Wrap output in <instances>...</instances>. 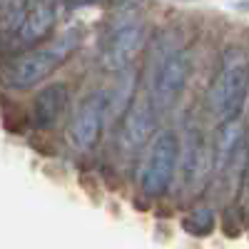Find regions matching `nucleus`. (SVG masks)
<instances>
[{"instance_id":"423d86ee","label":"nucleus","mask_w":249,"mask_h":249,"mask_svg":"<svg viewBox=\"0 0 249 249\" xmlns=\"http://www.w3.org/2000/svg\"><path fill=\"white\" fill-rule=\"evenodd\" d=\"M107 120V92H90L77 105V112L70 122V140L80 150H90L97 142L102 124Z\"/></svg>"},{"instance_id":"ddd939ff","label":"nucleus","mask_w":249,"mask_h":249,"mask_svg":"<svg viewBox=\"0 0 249 249\" xmlns=\"http://www.w3.org/2000/svg\"><path fill=\"white\" fill-rule=\"evenodd\" d=\"M80 3H100V0H80Z\"/></svg>"},{"instance_id":"20e7f679","label":"nucleus","mask_w":249,"mask_h":249,"mask_svg":"<svg viewBox=\"0 0 249 249\" xmlns=\"http://www.w3.org/2000/svg\"><path fill=\"white\" fill-rule=\"evenodd\" d=\"M190 72H192V57L184 50L170 53L160 62L155 80H152V107H155V112L170 110L179 100L187 80H190Z\"/></svg>"},{"instance_id":"f257e3e1","label":"nucleus","mask_w":249,"mask_h":249,"mask_svg":"<svg viewBox=\"0 0 249 249\" xmlns=\"http://www.w3.org/2000/svg\"><path fill=\"white\" fill-rule=\"evenodd\" d=\"M249 97V55L239 48H230L222 55L219 72L212 80L207 105L217 122L239 120Z\"/></svg>"},{"instance_id":"9d476101","label":"nucleus","mask_w":249,"mask_h":249,"mask_svg":"<svg viewBox=\"0 0 249 249\" xmlns=\"http://www.w3.org/2000/svg\"><path fill=\"white\" fill-rule=\"evenodd\" d=\"M132 82H135L132 72L124 70V75L117 80L112 95H107V115L110 117H122L130 110V105H132Z\"/></svg>"},{"instance_id":"39448f33","label":"nucleus","mask_w":249,"mask_h":249,"mask_svg":"<svg viewBox=\"0 0 249 249\" xmlns=\"http://www.w3.org/2000/svg\"><path fill=\"white\" fill-rule=\"evenodd\" d=\"M144 45V25L137 18H124L110 30L102 48V65L107 70H127Z\"/></svg>"},{"instance_id":"1a4fd4ad","label":"nucleus","mask_w":249,"mask_h":249,"mask_svg":"<svg viewBox=\"0 0 249 249\" xmlns=\"http://www.w3.org/2000/svg\"><path fill=\"white\" fill-rule=\"evenodd\" d=\"M70 102V90L65 82H55V85H48L43 88L37 95H35V102H33V122L35 127L40 130H48L60 120V115L65 112Z\"/></svg>"},{"instance_id":"7ed1b4c3","label":"nucleus","mask_w":249,"mask_h":249,"mask_svg":"<svg viewBox=\"0 0 249 249\" xmlns=\"http://www.w3.org/2000/svg\"><path fill=\"white\" fill-rule=\"evenodd\" d=\"M179 162V142L175 132H160L142 164L140 187L147 197H160L170 190L175 170Z\"/></svg>"},{"instance_id":"f03ea898","label":"nucleus","mask_w":249,"mask_h":249,"mask_svg":"<svg viewBox=\"0 0 249 249\" xmlns=\"http://www.w3.org/2000/svg\"><path fill=\"white\" fill-rule=\"evenodd\" d=\"M77 45H80V30H68L60 37H55L50 45L15 57L3 75L8 88L25 90V88H33L37 82H43L77 50Z\"/></svg>"},{"instance_id":"6e6552de","label":"nucleus","mask_w":249,"mask_h":249,"mask_svg":"<svg viewBox=\"0 0 249 249\" xmlns=\"http://www.w3.org/2000/svg\"><path fill=\"white\" fill-rule=\"evenodd\" d=\"M53 25H55V8L48 0H37V3L25 8V15L13 30V37L20 45H35L53 30Z\"/></svg>"},{"instance_id":"0eeeda50","label":"nucleus","mask_w":249,"mask_h":249,"mask_svg":"<svg viewBox=\"0 0 249 249\" xmlns=\"http://www.w3.org/2000/svg\"><path fill=\"white\" fill-rule=\"evenodd\" d=\"M155 127V107L150 100H137L130 105V110L122 117L120 127V147L122 152L135 155L144 142L150 140Z\"/></svg>"},{"instance_id":"f8f14e48","label":"nucleus","mask_w":249,"mask_h":249,"mask_svg":"<svg viewBox=\"0 0 249 249\" xmlns=\"http://www.w3.org/2000/svg\"><path fill=\"white\" fill-rule=\"evenodd\" d=\"M239 8H242V10H249V3H239Z\"/></svg>"},{"instance_id":"9b49d317","label":"nucleus","mask_w":249,"mask_h":249,"mask_svg":"<svg viewBox=\"0 0 249 249\" xmlns=\"http://www.w3.org/2000/svg\"><path fill=\"white\" fill-rule=\"evenodd\" d=\"M184 224H187V230L195 232V234H207L212 230V224H214V217L207 210H197L190 219H184Z\"/></svg>"}]
</instances>
